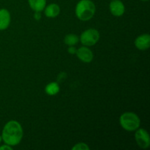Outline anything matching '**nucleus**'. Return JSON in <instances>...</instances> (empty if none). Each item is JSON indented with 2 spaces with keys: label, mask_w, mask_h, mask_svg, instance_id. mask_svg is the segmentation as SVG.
I'll list each match as a JSON object with an SVG mask.
<instances>
[{
  "label": "nucleus",
  "mask_w": 150,
  "mask_h": 150,
  "mask_svg": "<svg viewBox=\"0 0 150 150\" xmlns=\"http://www.w3.org/2000/svg\"><path fill=\"white\" fill-rule=\"evenodd\" d=\"M1 140H2V139H1V136H0V143H1Z\"/></svg>",
  "instance_id": "nucleus-18"
},
{
  "label": "nucleus",
  "mask_w": 150,
  "mask_h": 150,
  "mask_svg": "<svg viewBox=\"0 0 150 150\" xmlns=\"http://www.w3.org/2000/svg\"><path fill=\"white\" fill-rule=\"evenodd\" d=\"M141 1H148V0H141Z\"/></svg>",
  "instance_id": "nucleus-19"
},
{
  "label": "nucleus",
  "mask_w": 150,
  "mask_h": 150,
  "mask_svg": "<svg viewBox=\"0 0 150 150\" xmlns=\"http://www.w3.org/2000/svg\"><path fill=\"white\" fill-rule=\"evenodd\" d=\"M95 13V5L91 0H81L76 7V14L78 18L86 21L92 18Z\"/></svg>",
  "instance_id": "nucleus-2"
},
{
  "label": "nucleus",
  "mask_w": 150,
  "mask_h": 150,
  "mask_svg": "<svg viewBox=\"0 0 150 150\" xmlns=\"http://www.w3.org/2000/svg\"><path fill=\"white\" fill-rule=\"evenodd\" d=\"M136 48L142 51L148 49L150 46V36L149 34H144L138 37L135 40Z\"/></svg>",
  "instance_id": "nucleus-8"
},
{
  "label": "nucleus",
  "mask_w": 150,
  "mask_h": 150,
  "mask_svg": "<svg viewBox=\"0 0 150 150\" xmlns=\"http://www.w3.org/2000/svg\"><path fill=\"white\" fill-rule=\"evenodd\" d=\"M10 23V14L6 9L0 10V30H4Z\"/></svg>",
  "instance_id": "nucleus-9"
},
{
  "label": "nucleus",
  "mask_w": 150,
  "mask_h": 150,
  "mask_svg": "<svg viewBox=\"0 0 150 150\" xmlns=\"http://www.w3.org/2000/svg\"><path fill=\"white\" fill-rule=\"evenodd\" d=\"M31 8L35 12H41L45 9L46 0H28Z\"/></svg>",
  "instance_id": "nucleus-11"
},
{
  "label": "nucleus",
  "mask_w": 150,
  "mask_h": 150,
  "mask_svg": "<svg viewBox=\"0 0 150 150\" xmlns=\"http://www.w3.org/2000/svg\"><path fill=\"white\" fill-rule=\"evenodd\" d=\"M59 86L57 82H51L45 86V92L48 95H55L59 92Z\"/></svg>",
  "instance_id": "nucleus-12"
},
{
  "label": "nucleus",
  "mask_w": 150,
  "mask_h": 150,
  "mask_svg": "<svg viewBox=\"0 0 150 150\" xmlns=\"http://www.w3.org/2000/svg\"><path fill=\"white\" fill-rule=\"evenodd\" d=\"M100 33L97 29H89L82 32L80 37V41L85 46H92L98 42Z\"/></svg>",
  "instance_id": "nucleus-4"
},
{
  "label": "nucleus",
  "mask_w": 150,
  "mask_h": 150,
  "mask_svg": "<svg viewBox=\"0 0 150 150\" xmlns=\"http://www.w3.org/2000/svg\"><path fill=\"white\" fill-rule=\"evenodd\" d=\"M73 150H89V147L85 143H78L72 147Z\"/></svg>",
  "instance_id": "nucleus-14"
},
{
  "label": "nucleus",
  "mask_w": 150,
  "mask_h": 150,
  "mask_svg": "<svg viewBox=\"0 0 150 150\" xmlns=\"http://www.w3.org/2000/svg\"><path fill=\"white\" fill-rule=\"evenodd\" d=\"M64 43L67 45L68 46H71V45H75L79 42V38L77 35H73V34H69L67 35L64 38Z\"/></svg>",
  "instance_id": "nucleus-13"
},
{
  "label": "nucleus",
  "mask_w": 150,
  "mask_h": 150,
  "mask_svg": "<svg viewBox=\"0 0 150 150\" xmlns=\"http://www.w3.org/2000/svg\"><path fill=\"white\" fill-rule=\"evenodd\" d=\"M67 51H68V52L70 53V54H76V51H77V50H76V48H75L74 45H71V46H69Z\"/></svg>",
  "instance_id": "nucleus-15"
},
{
  "label": "nucleus",
  "mask_w": 150,
  "mask_h": 150,
  "mask_svg": "<svg viewBox=\"0 0 150 150\" xmlns=\"http://www.w3.org/2000/svg\"><path fill=\"white\" fill-rule=\"evenodd\" d=\"M109 9L111 14L117 17L122 16L125 13V5L120 0H112L109 4Z\"/></svg>",
  "instance_id": "nucleus-6"
},
{
  "label": "nucleus",
  "mask_w": 150,
  "mask_h": 150,
  "mask_svg": "<svg viewBox=\"0 0 150 150\" xmlns=\"http://www.w3.org/2000/svg\"><path fill=\"white\" fill-rule=\"evenodd\" d=\"M23 137V129L20 123L15 120L8 122L4 125L1 133V139L6 144L18 145Z\"/></svg>",
  "instance_id": "nucleus-1"
},
{
  "label": "nucleus",
  "mask_w": 150,
  "mask_h": 150,
  "mask_svg": "<svg viewBox=\"0 0 150 150\" xmlns=\"http://www.w3.org/2000/svg\"><path fill=\"white\" fill-rule=\"evenodd\" d=\"M60 8L57 4H49L45 8V15L48 18H55L59 14Z\"/></svg>",
  "instance_id": "nucleus-10"
},
{
  "label": "nucleus",
  "mask_w": 150,
  "mask_h": 150,
  "mask_svg": "<svg viewBox=\"0 0 150 150\" xmlns=\"http://www.w3.org/2000/svg\"><path fill=\"white\" fill-rule=\"evenodd\" d=\"M40 12H35V18L37 19V20H39L40 18Z\"/></svg>",
  "instance_id": "nucleus-17"
},
{
  "label": "nucleus",
  "mask_w": 150,
  "mask_h": 150,
  "mask_svg": "<svg viewBox=\"0 0 150 150\" xmlns=\"http://www.w3.org/2000/svg\"><path fill=\"white\" fill-rule=\"evenodd\" d=\"M13 149V148L11 147V146H10V145L8 144H4V145H2V146H0V150H12Z\"/></svg>",
  "instance_id": "nucleus-16"
},
{
  "label": "nucleus",
  "mask_w": 150,
  "mask_h": 150,
  "mask_svg": "<svg viewBox=\"0 0 150 150\" xmlns=\"http://www.w3.org/2000/svg\"><path fill=\"white\" fill-rule=\"evenodd\" d=\"M76 54L78 58L83 62L89 63L93 59V54H92V51L86 46L81 47L76 51Z\"/></svg>",
  "instance_id": "nucleus-7"
},
{
  "label": "nucleus",
  "mask_w": 150,
  "mask_h": 150,
  "mask_svg": "<svg viewBox=\"0 0 150 150\" xmlns=\"http://www.w3.org/2000/svg\"><path fill=\"white\" fill-rule=\"evenodd\" d=\"M135 138L137 144L142 149H147L150 145V138L149 133L143 128H138L136 130Z\"/></svg>",
  "instance_id": "nucleus-5"
},
{
  "label": "nucleus",
  "mask_w": 150,
  "mask_h": 150,
  "mask_svg": "<svg viewBox=\"0 0 150 150\" xmlns=\"http://www.w3.org/2000/svg\"><path fill=\"white\" fill-rule=\"evenodd\" d=\"M140 119L133 112H125L122 114L120 118V123L122 127L127 131H134L140 126Z\"/></svg>",
  "instance_id": "nucleus-3"
}]
</instances>
